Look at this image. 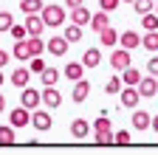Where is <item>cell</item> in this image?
<instances>
[{
	"label": "cell",
	"instance_id": "cell-17",
	"mask_svg": "<svg viewBox=\"0 0 158 155\" xmlns=\"http://www.w3.org/2000/svg\"><path fill=\"white\" fill-rule=\"evenodd\" d=\"M90 11L85 9V6H76V9H71V23H76V26H90Z\"/></svg>",
	"mask_w": 158,
	"mask_h": 155
},
{
	"label": "cell",
	"instance_id": "cell-33",
	"mask_svg": "<svg viewBox=\"0 0 158 155\" xmlns=\"http://www.w3.org/2000/svg\"><path fill=\"white\" fill-rule=\"evenodd\" d=\"M11 26H14L11 11H0V31H11Z\"/></svg>",
	"mask_w": 158,
	"mask_h": 155
},
{
	"label": "cell",
	"instance_id": "cell-41",
	"mask_svg": "<svg viewBox=\"0 0 158 155\" xmlns=\"http://www.w3.org/2000/svg\"><path fill=\"white\" fill-rule=\"evenodd\" d=\"M3 110H6V96L0 93V113H3Z\"/></svg>",
	"mask_w": 158,
	"mask_h": 155
},
{
	"label": "cell",
	"instance_id": "cell-23",
	"mask_svg": "<svg viewBox=\"0 0 158 155\" xmlns=\"http://www.w3.org/2000/svg\"><path fill=\"white\" fill-rule=\"evenodd\" d=\"M122 82H124V85H138V82H141V71L133 68V65L124 68V71H122Z\"/></svg>",
	"mask_w": 158,
	"mask_h": 155
},
{
	"label": "cell",
	"instance_id": "cell-39",
	"mask_svg": "<svg viewBox=\"0 0 158 155\" xmlns=\"http://www.w3.org/2000/svg\"><path fill=\"white\" fill-rule=\"evenodd\" d=\"M68 9H76V6H85V0H65Z\"/></svg>",
	"mask_w": 158,
	"mask_h": 155
},
{
	"label": "cell",
	"instance_id": "cell-24",
	"mask_svg": "<svg viewBox=\"0 0 158 155\" xmlns=\"http://www.w3.org/2000/svg\"><path fill=\"white\" fill-rule=\"evenodd\" d=\"M20 9H23V14H40L45 6L43 0H20Z\"/></svg>",
	"mask_w": 158,
	"mask_h": 155
},
{
	"label": "cell",
	"instance_id": "cell-34",
	"mask_svg": "<svg viewBox=\"0 0 158 155\" xmlns=\"http://www.w3.org/2000/svg\"><path fill=\"white\" fill-rule=\"evenodd\" d=\"M133 141V135L127 133V130H118V133H113V144H130Z\"/></svg>",
	"mask_w": 158,
	"mask_h": 155
},
{
	"label": "cell",
	"instance_id": "cell-20",
	"mask_svg": "<svg viewBox=\"0 0 158 155\" xmlns=\"http://www.w3.org/2000/svg\"><path fill=\"white\" fill-rule=\"evenodd\" d=\"M93 133H96V135L113 133V127H110V116H107V113H99V119H96V124H93Z\"/></svg>",
	"mask_w": 158,
	"mask_h": 155
},
{
	"label": "cell",
	"instance_id": "cell-25",
	"mask_svg": "<svg viewBox=\"0 0 158 155\" xmlns=\"http://www.w3.org/2000/svg\"><path fill=\"white\" fill-rule=\"evenodd\" d=\"M141 45L147 48V51H158V31H144V37H141Z\"/></svg>",
	"mask_w": 158,
	"mask_h": 155
},
{
	"label": "cell",
	"instance_id": "cell-38",
	"mask_svg": "<svg viewBox=\"0 0 158 155\" xmlns=\"http://www.w3.org/2000/svg\"><path fill=\"white\" fill-rule=\"evenodd\" d=\"M147 71H150L152 76H158V56H152V59L147 62Z\"/></svg>",
	"mask_w": 158,
	"mask_h": 155
},
{
	"label": "cell",
	"instance_id": "cell-11",
	"mask_svg": "<svg viewBox=\"0 0 158 155\" xmlns=\"http://www.w3.org/2000/svg\"><path fill=\"white\" fill-rule=\"evenodd\" d=\"M68 40H65V34L62 37H54V40H48V54H54V56H65L68 54Z\"/></svg>",
	"mask_w": 158,
	"mask_h": 155
},
{
	"label": "cell",
	"instance_id": "cell-2",
	"mask_svg": "<svg viewBox=\"0 0 158 155\" xmlns=\"http://www.w3.org/2000/svg\"><path fill=\"white\" fill-rule=\"evenodd\" d=\"M9 124H14L17 130H20V127H28V124H31V110L23 107V104H20L17 110H9Z\"/></svg>",
	"mask_w": 158,
	"mask_h": 155
},
{
	"label": "cell",
	"instance_id": "cell-42",
	"mask_svg": "<svg viewBox=\"0 0 158 155\" xmlns=\"http://www.w3.org/2000/svg\"><path fill=\"white\" fill-rule=\"evenodd\" d=\"M152 130L158 133V116H155V119H152Z\"/></svg>",
	"mask_w": 158,
	"mask_h": 155
},
{
	"label": "cell",
	"instance_id": "cell-16",
	"mask_svg": "<svg viewBox=\"0 0 158 155\" xmlns=\"http://www.w3.org/2000/svg\"><path fill=\"white\" fill-rule=\"evenodd\" d=\"M107 14H110V11H105V9H99V11H96V14L90 17V28H93L96 34L102 31V28H107V26H110V17H107Z\"/></svg>",
	"mask_w": 158,
	"mask_h": 155
},
{
	"label": "cell",
	"instance_id": "cell-14",
	"mask_svg": "<svg viewBox=\"0 0 158 155\" xmlns=\"http://www.w3.org/2000/svg\"><path fill=\"white\" fill-rule=\"evenodd\" d=\"M88 93H90V82L85 79V76L73 82V102H76V104H79V102H85V99H88Z\"/></svg>",
	"mask_w": 158,
	"mask_h": 155
},
{
	"label": "cell",
	"instance_id": "cell-3",
	"mask_svg": "<svg viewBox=\"0 0 158 155\" xmlns=\"http://www.w3.org/2000/svg\"><path fill=\"white\" fill-rule=\"evenodd\" d=\"M31 124H34V130L37 133H48L51 130V113L48 110H31Z\"/></svg>",
	"mask_w": 158,
	"mask_h": 155
},
{
	"label": "cell",
	"instance_id": "cell-35",
	"mask_svg": "<svg viewBox=\"0 0 158 155\" xmlns=\"http://www.w3.org/2000/svg\"><path fill=\"white\" fill-rule=\"evenodd\" d=\"M26 34H28L26 26H17V23L11 26V37H14V40H26Z\"/></svg>",
	"mask_w": 158,
	"mask_h": 155
},
{
	"label": "cell",
	"instance_id": "cell-15",
	"mask_svg": "<svg viewBox=\"0 0 158 155\" xmlns=\"http://www.w3.org/2000/svg\"><path fill=\"white\" fill-rule=\"evenodd\" d=\"M147 127H152V119H150V113L147 110H133V130H147Z\"/></svg>",
	"mask_w": 158,
	"mask_h": 155
},
{
	"label": "cell",
	"instance_id": "cell-29",
	"mask_svg": "<svg viewBox=\"0 0 158 155\" xmlns=\"http://www.w3.org/2000/svg\"><path fill=\"white\" fill-rule=\"evenodd\" d=\"M65 40H68V43H79V40H82V26L71 23V26L65 28Z\"/></svg>",
	"mask_w": 158,
	"mask_h": 155
},
{
	"label": "cell",
	"instance_id": "cell-7",
	"mask_svg": "<svg viewBox=\"0 0 158 155\" xmlns=\"http://www.w3.org/2000/svg\"><path fill=\"white\" fill-rule=\"evenodd\" d=\"M110 68H113V71L130 68V51H127V48H116V51L110 54Z\"/></svg>",
	"mask_w": 158,
	"mask_h": 155
},
{
	"label": "cell",
	"instance_id": "cell-36",
	"mask_svg": "<svg viewBox=\"0 0 158 155\" xmlns=\"http://www.w3.org/2000/svg\"><path fill=\"white\" fill-rule=\"evenodd\" d=\"M45 68H48V65L40 59V56H31V71H34V73H43Z\"/></svg>",
	"mask_w": 158,
	"mask_h": 155
},
{
	"label": "cell",
	"instance_id": "cell-12",
	"mask_svg": "<svg viewBox=\"0 0 158 155\" xmlns=\"http://www.w3.org/2000/svg\"><path fill=\"white\" fill-rule=\"evenodd\" d=\"M118 43H122V48L133 51V48L141 45V34H138V31H124V34H118Z\"/></svg>",
	"mask_w": 158,
	"mask_h": 155
},
{
	"label": "cell",
	"instance_id": "cell-21",
	"mask_svg": "<svg viewBox=\"0 0 158 155\" xmlns=\"http://www.w3.org/2000/svg\"><path fill=\"white\" fill-rule=\"evenodd\" d=\"M88 130H90V124H88L85 119H76V121L71 124V135H73L76 141H82L85 135H88Z\"/></svg>",
	"mask_w": 158,
	"mask_h": 155
},
{
	"label": "cell",
	"instance_id": "cell-44",
	"mask_svg": "<svg viewBox=\"0 0 158 155\" xmlns=\"http://www.w3.org/2000/svg\"><path fill=\"white\" fill-rule=\"evenodd\" d=\"M122 3H133V0H122Z\"/></svg>",
	"mask_w": 158,
	"mask_h": 155
},
{
	"label": "cell",
	"instance_id": "cell-26",
	"mask_svg": "<svg viewBox=\"0 0 158 155\" xmlns=\"http://www.w3.org/2000/svg\"><path fill=\"white\" fill-rule=\"evenodd\" d=\"M14 124H0V144H14V138H17V135H14Z\"/></svg>",
	"mask_w": 158,
	"mask_h": 155
},
{
	"label": "cell",
	"instance_id": "cell-45",
	"mask_svg": "<svg viewBox=\"0 0 158 155\" xmlns=\"http://www.w3.org/2000/svg\"><path fill=\"white\" fill-rule=\"evenodd\" d=\"M155 14H158V6H155Z\"/></svg>",
	"mask_w": 158,
	"mask_h": 155
},
{
	"label": "cell",
	"instance_id": "cell-32",
	"mask_svg": "<svg viewBox=\"0 0 158 155\" xmlns=\"http://www.w3.org/2000/svg\"><path fill=\"white\" fill-rule=\"evenodd\" d=\"M122 85H124V82L118 79V76H110L107 85H105V93H110V96H113V93H122Z\"/></svg>",
	"mask_w": 158,
	"mask_h": 155
},
{
	"label": "cell",
	"instance_id": "cell-18",
	"mask_svg": "<svg viewBox=\"0 0 158 155\" xmlns=\"http://www.w3.org/2000/svg\"><path fill=\"white\" fill-rule=\"evenodd\" d=\"M116 43H118V31H116V28H110V26H107V28H102V31H99V45L113 48Z\"/></svg>",
	"mask_w": 158,
	"mask_h": 155
},
{
	"label": "cell",
	"instance_id": "cell-28",
	"mask_svg": "<svg viewBox=\"0 0 158 155\" xmlns=\"http://www.w3.org/2000/svg\"><path fill=\"white\" fill-rule=\"evenodd\" d=\"M40 79H43V88H45V85H56V82H59V71H56V68H45L43 73H40Z\"/></svg>",
	"mask_w": 158,
	"mask_h": 155
},
{
	"label": "cell",
	"instance_id": "cell-9",
	"mask_svg": "<svg viewBox=\"0 0 158 155\" xmlns=\"http://www.w3.org/2000/svg\"><path fill=\"white\" fill-rule=\"evenodd\" d=\"M43 28H45L43 14H26V31H28V37H40Z\"/></svg>",
	"mask_w": 158,
	"mask_h": 155
},
{
	"label": "cell",
	"instance_id": "cell-27",
	"mask_svg": "<svg viewBox=\"0 0 158 155\" xmlns=\"http://www.w3.org/2000/svg\"><path fill=\"white\" fill-rule=\"evenodd\" d=\"M141 26H144V31H158V14L155 11L141 14Z\"/></svg>",
	"mask_w": 158,
	"mask_h": 155
},
{
	"label": "cell",
	"instance_id": "cell-4",
	"mask_svg": "<svg viewBox=\"0 0 158 155\" xmlns=\"http://www.w3.org/2000/svg\"><path fill=\"white\" fill-rule=\"evenodd\" d=\"M138 102H141V93H138V88H135V85H124V88H122V104H124L127 110H135Z\"/></svg>",
	"mask_w": 158,
	"mask_h": 155
},
{
	"label": "cell",
	"instance_id": "cell-8",
	"mask_svg": "<svg viewBox=\"0 0 158 155\" xmlns=\"http://www.w3.org/2000/svg\"><path fill=\"white\" fill-rule=\"evenodd\" d=\"M135 88H138V93H141V99H152V96L158 93V82H155L152 73L150 76H141V82H138Z\"/></svg>",
	"mask_w": 158,
	"mask_h": 155
},
{
	"label": "cell",
	"instance_id": "cell-5",
	"mask_svg": "<svg viewBox=\"0 0 158 155\" xmlns=\"http://www.w3.org/2000/svg\"><path fill=\"white\" fill-rule=\"evenodd\" d=\"M40 102H43V93L34 90V88H23V93H20V104L28 107V110H37Z\"/></svg>",
	"mask_w": 158,
	"mask_h": 155
},
{
	"label": "cell",
	"instance_id": "cell-43",
	"mask_svg": "<svg viewBox=\"0 0 158 155\" xmlns=\"http://www.w3.org/2000/svg\"><path fill=\"white\" fill-rule=\"evenodd\" d=\"M0 85H3V71H0Z\"/></svg>",
	"mask_w": 158,
	"mask_h": 155
},
{
	"label": "cell",
	"instance_id": "cell-22",
	"mask_svg": "<svg viewBox=\"0 0 158 155\" xmlns=\"http://www.w3.org/2000/svg\"><path fill=\"white\" fill-rule=\"evenodd\" d=\"M82 73H85V62H68V65H65V76H68L71 82L82 79Z\"/></svg>",
	"mask_w": 158,
	"mask_h": 155
},
{
	"label": "cell",
	"instance_id": "cell-19",
	"mask_svg": "<svg viewBox=\"0 0 158 155\" xmlns=\"http://www.w3.org/2000/svg\"><path fill=\"white\" fill-rule=\"evenodd\" d=\"M82 62H85V68H99L102 65V51L99 48H88L85 56H82Z\"/></svg>",
	"mask_w": 158,
	"mask_h": 155
},
{
	"label": "cell",
	"instance_id": "cell-13",
	"mask_svg": "<svg viewBox=\"0 0 158 155\" xmlns=\"http://www.w3.org/2000/svg\"><path fill=\"white\" fill-rule=\"evenodd\" d=\"M28 82H31V71L28 68H14L11 71V85L14 88H28Z\"/></svg>",
	"mask_w": 158,
	"mask_h": 155
},
{
	"label": "cell",
	"instance_id": "cell-6",
	"mask_svg": "<svg viewBox=\"0 0 158 155\" xmlns=\"http://www.w3.org/2000/svg\"><path fill=\"white\" fill-rule=\"evenodd\" d=\"M43 104L48 110H56L59 104H62V93L56 90V85H45V90H43Z\"/></svg>",
	"mask_w": 158,
	"mask_h": 155
},
{
	"label": "cell",
	"instance_id": "cell-37",
	"mask_svg": "<svg viewBox=\"0 0 158 155\" xmlns=\"http://www.w3.org/2000/svg\"><path fill=\"white\" fill-rule=\"evenodd\" d=\"M118 3H122V0H99V9L113 11V9H118Z\"/></svg>",
	"mask_w": 158,
	"mask_h": 155
},
{
	"label": "cell",
	"instance_id": "cell-1",
	"mask_svg": "<svg viewBox=\"0 0 158 155\" xmlns=\"http://www.w3.org/2000/svg\"><path fill=\"white\" fill-rule=\"evenodd\" d=\"M40 14H43V20H45V26H62L65 23V9L62 6H45L43 11H40Z\"/></svg>",
	"mask_w": 158,
	"mask_h": 155
},
{
	"label": "cell",
	"instance_id": "cell-31",
	"mask_svg": "<svg viewBox=\"0 0 158 155\" xmlns=\"http://www.w3.org/2000/svg\"><path fill=\"white\" fill-rule=\"evenodd\" d=\"M28 43H31V54L34 56H40L43 51H48V43H43L40 37H28Z\"/></svg>",
	"mask_w": 158,
	"mask_h": 155
},
{
	"label": "cell",
	"instance_id": "cell-40",
	"mask_svg": "<svg viewBox=\"0 0 158 155\" xmlns=\"http://www.w3.org/2000/svg\"><path fill=\"white\" fill-rule=\"evenodd\" d=\"M9 65V51H0V68Z\"/></svg>",
	"mask_w": 158,
	"mask_h": 155
},
{
	"label": "cell",
	"instance_id": "cell-30",
	"mask_svg": "<svg viewBox=\"0 0 158 155\" xmlns=\"http://www.w3.org/2000/svg\"><path fill=\"white\" fill-rule=\"evenodd\" d=\"M133 9L135 14H147V11H155V3L152 0H133Z\"/></svg>",
	"mask_w": 158,
	"mask_h": 155
},
{
	"label": "cell",
	"instance_id": "cell-10",
	"mask_svg": "<svg viewBox=\"0 0 158 155\" xmlns=\"http://www.w3.org/2000/svg\"><path fill=\"white\" fill-rule=\"evenodd\" d=\"M11 56H14V59H20V62H28L31 59V43L28 40H17L14 43V48H11Z\"/></svg>",
	"mask_w": 158,
	"mask_h": 155
}]
</instances>
